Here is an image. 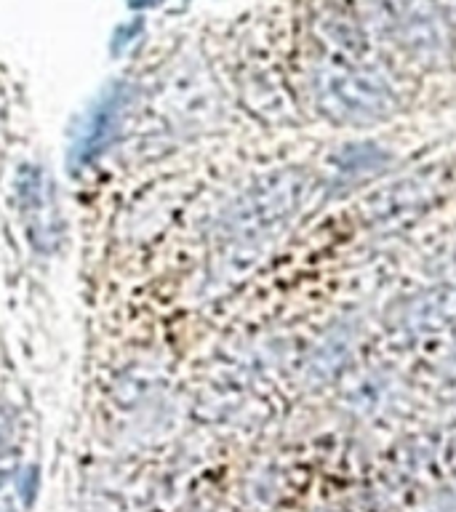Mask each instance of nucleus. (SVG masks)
I'll list each match as a JSON object with an SVG mask.
<instances>
[{"label": "nucleus", "mask_w": 456, "mask_h": 512, "mask_svg": "<svg viewBox=\"0 0 456 512\" xmlns=\"http://www.w3.org/2000/svg\"><path fill=\"white\" fill-rule=\"evenodd\" d=\"M120 104H123V91L115 88L110 96H104L102 104H96L91 115H88V126L83 128V139L78 144V155L83 158V163L99 155L104 150V144L110 139V134L115 131V123H118Z\"/></svg>", "instance_id": "7ed1b4c3"}, {"label": "nucleus", "mask_w": 456, "mask_h": 512, "mask_svg": "<svg viewBox=\"0 0 456 512\" xmlns=\"http://www.w3.org/2000/svg\"><path fill=\"white\" fill-rule=\"evenodd\" d=\"M323 110L339 120H382L395 112V94L374 72L331 70L318 80Z\"/></svg>", "instance_id": "f03ea898"}, {"label": "nucleus", "mask_w": 456, "mask_h": 512, "mask_svg": "<svg viewBox=\"0 0 456 512\" xmlns=\"http://www.w3.org/2000/svg\"><path fill=\"white\" fill-rule=\"evenodd\" d=\"M387 155H384L379 147L374 144H355V147H344L342 168L344 171H358V168H376L379 163H384Z\"/></svg>", "instance_id": "20e7f679"}, {"label": "nucleus", "mask_w": 456, "mask_h": 512, "mask_svg": "<svg viewBox=\"0 0 456 512\" xmlns=\"http://www.w3.org/2000/svg\"><path fill=\"white\" fill-rule=\"evenodd\" d=\"M315 179L299 168L264 176L248 187L227 214V227L238 235H264L286 224L310 200Z\"/></svg>", "instance_id": "f257e3e1"}]
</instances>
